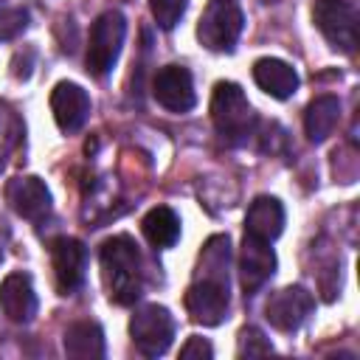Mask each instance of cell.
I'll use <instances>...</instances> for the list:
<instances>
[{"label": "cell", "mask_w": 360, "mask_h": 360, "mask_svg": "<svg viewBox=\"0 0 360 360\" xmlns=\"http://www.w3.org/2000/svg\"><path fill=\"white\" fill-rule=\"evenodd\" d=\"M228 259H231V239L228 233L211 236L200 253V276L186 290V312L194 323L219 326L228 315Z\"/></svg>", "instance_id": "1"}, {"label": "cell", "mask_w": 360, "mask_h": 360, "mask_svg": "<svg viewBox=\"0 0 360 360\" xmlns=\"http://www.w3.org/2000/svg\"><path fill=\"white\" fill-rule=\"evenodd\" d=\"M98 262H101V278L110 301L118 307L135 304L141 295V278H143L135 239L127 233L110 236L98 250Z\"/></svg>", "instance_id": "2"}, {"label": "cell", "mask_w": 360, "mask_h": 360, "mask_svg": "<svg viewBox=\"0 0 360 360\" xmlns=\"http://www.w3.org/2000/svg\"><path fill=\"white\" fill-rule=\"evenodd\" d=\"M211 121L228 146H242L256 129V112L236 82H219L211 96Z\"/></svg>", "instance_id": "3"}, {"label": "cell", "mask_w": 360, "mask_h": 360, "mask_svg": "<svg viewBox=\"0 0 360 360\" xmlns=\"http://www.w3.org/2000/svg\"><path fill=\"white\" fill-rule=\"evenodd\" d=\"M124 37H127V20L121 11L110 8L96 17L87 39V70L93 76L101 79L115 68L124 48Z\"/></svg>", "instance_id": "4"}, {"label": "cell", "mask_w": 360, "mask_h": 360, "mask_svg": "<svg viewBox=\"0 0 360 360\" xmlns=\"http://www.w3.org/2000/svg\"><path fill=\"white\" fill-rule=\"evenodd\" d=\"M312 22L323 34V39L340 51V53H354L357 39H360V22L357 11L346 0H315L312 6Z\"/></svg>", "instance_id": "5"}, {"label": "cell", "mask_w": 360, "mask_h": 360, "mask_svg": "<svg viewBox=\"0 0 360 360\" xmlns=\"http://www.w3.org/2000/svg\"><path fill=\"white\" fill-rule=\"evenodd\" d=\"M242 28H245L242 8L236 3H231V0H214L202 11V17L197 22V39L208 51H225V53H231L233 45H236V39H239V34H242Z\"/></svg>", "instance_id": "6"}, {"label": "cell", "mask_w": 360, "mask_h": 360, "mask_svg": "<svg viewBox=\"0 0 360 360\" xmlns=\"http://www.w3.org/2000/svg\"><path fill=\"white\" fill-rule=\"evenodd\" d=\"M129 335L135 349L143 357H160L174 338V318L166 307L160 304H146L138 307L135 315L129 318Z\"/></svg>", "instance_id": "7"}, {"label": "cell", "mask_w": 360, "mask_h": 360, "mask_svg": "<svg viewBox=\"0 0 360 360\" xmlns=\"http://www.w3.org/2000/svg\"><path fill=\"white\" fill-rule=\"evenodd\" d=\"M315 309V298L307 287L301 284H290V287H281L276 290L267 304H264V318L270 321L273 329L278 332H295L304 326V321L312 315Z\"/></svg>", "instance_id": "8"}, {"label": "cell", "mask_w": 360, "mask_h": 360, "mask_svg": "<svg viewBox=\"0 0 360 360\" xmlns=\"http://www.w3.org/2000/svg\"><path fill=\"white\" fill-rule=\"evenodd\" d=\"M152 96L169 112H188L197 104L194 79H191L188 68H183V65H166V68H160L155 73V79H152Z\"/></svg>", "instance_id": "9"}, {"label": "cell", "mask_w": 360, "mask_h": 360, "mask_svg": "<svg viewBox=\"0 0 360 360\" xmlns=\"http://www.w3.org/2000/svg\"><path fill=\"white\" fill-rule=\"evenodd\" d=\"M51 264H53V278L62 295L73 292L84 281L87 270V248L73 239V236H59L51 242Z\"/></svg>", "instance_id": "10"}, {"label": "cell", "mask_w": 360, "mask_h": 360, "mask_svg": "<svg viewBox=\"0 0 360 360\" xmlns=\"http://www.w3.org/2000/svg\"><path fill=\"white\" fill-rule=\"evenodd\" d=\"M6 200L14 208V214L31 222H42L51 214V191L45 180H39L37 174H22V177L8 180Z\"/></svg>", "instance_id": "11"}, {"label": "cell", "mask_w": 360, "mask_h": 360, "mask_svg": "<svg viewBox=\"0 0 360 360\" xmlns=\"http://www.w3.org/2000/svg\"><path fill=\"white\" fill-rule=\"evenodd\" d=\"M273 273H276V253L270 242L245 233V242L239 250V281L245 295H253L256 290H262Z\"/></svg>", "instance_id": "12"}, {"label": "cell", "mask_w": 360, "mask_h": 360, "mask_svg": "<svg viewBox=\"0 0 360 360\" xmlns=\"http://www.w3.org/2000/svg\"><path fill=\"white\" fill-rule=\"evenodd\" d=\"M51 112L62 132H76L84 127L90 115V96L84 87L73 82H59L51 90Z\"/></svg>", "instance_id": "13"}, {"label": "cell", "mask_w": 360, "mask_h": 360, "mask_svg": "<svg viewBox=\"0 0 360 360\" xmlns=\"http://www.w3.org/2000/svg\"><path fill=\"white\" fill-rule=\"evenodd\" d=\"M0 309L14 323H28L37 315V292L28 273H8L0 281Z\"/></svg>", "instance_id": "14"}, {"label": "cell", "mask_w": 360, "mask_h": 360, "mask_svg": "<svg viewBox=\"0 0 360 360\" xmlns=\"http://www.w3.org/2000/svg\"><path fill=\"white\" fill-rule=\"evenodd\" d=\"M253 82L273 98L284 101L290 98L295 90H298V73L290 62L284 59H273V56H264V59H256L253 62Z\"/></svg>", "instance_id": "15"}, {"label": "cell", "mask_w": 360, "mask_h": 360, "mask_svg": "<svg viewBox=\"0 0 360 360\" xmlns=\"http://www.w3.org/2000/svg\"><path fill=\"white\" fill-rule=\"evenodd\" d=\"M281 231H284V205L270 194L256 197L245 214V233L273 242L281 236Z\"/></svg>", "instance_id": "16"}, {"label": "cell", "mask_w": 360, "mask_h": 360, "mask_svg": "<svg viewBox=\"0 0 360 360\" xmlns=\"http://www.w3.org/2000/svg\"><path fill=\"white\" fill-rule=\"evenodd\" d=\"M340 121V98L338 96H315L304 110V132L312 143L326 141Z\"/></svg>", "instance_id": "17"}, {"label": "cell", "mask_w": 360, "mask_h": 360, "mask_svg": "<svg viewBox=\"0 0 360 360\" xmlns=\"http://www.w3.org/2000/svg\"><path fill=\"white\" fill-rule=\"evenodd\" d=\"M62 346L73 360H98L104 357V332L96 321H76L65 329Z\"/></svg>", "instance_id": "18"}, {"label": "cell", "mask_w": 360, "mask_h": 360, "mask_svg": "<svg viewBox=\"0 0 360 360\" xmlns=\"http://www.w3.org/2000/svg\"><path fill=\"white\" fill-rule=\"evenodd\" d=\"M141 231L155 248H172L180 239V217L169 205H155L141 219Z\"/></svg>", "instance_id": "19"}, {"label": "cell", "mask_w": 360, "mask_h": 360, "mask_svg": "<svg viewBox=\"0 0 360 360\" xmlns=\"http://www.w3.org/2000/svg\"><path fill=\"white\" fill-rule=\"evenodd\" d=\"M236 354L239 357H264V354H273V343H270V338H264V332L259 326H245L236 340Z\"/></svg>", "instance_id": "20"}, {"label": "cell", "mask_w": 360, "mask_h": 360, "mask_svg": "<svg viewBox=\"0 0 360 360\" xmlns=\"http://www.w3.org/2000/svg\"><path fill=\"white\" fill-rule=\"evenodd\" d=\"M186 8H188V0H149V11H152L158 28H163V31H172L183 20Z\"/></svg>", "instance_id": "21"}, {"label": "cell", "mask_w": 360, "mask_h": 360, "mask_svg": "<svg viewBox=\"0 0 360 360\" xmlns=\"http://www.w3.org/2000/svg\"><path fill=\"white\" fill-rule=\"evenodd\" d=\"M180 357H183V360H211V357H214V349H211V343H208L205 338L191 335V338L183 343Z\"/></svg>", "instance_id": "22"}, {"label": "cell", "mask_w": 360, "mask_h": 360, "mask_svg": "<svg viewBox=\"0 0 360 360\" xmlns=\"http://www.w3.org/2000/svg\"><path fill=\"white\" fill-rule=\"evenodd\" d=\"M25 20H28V14H25L22 8H11V11L0 14V37H14V34H20V31L25 28Z\"/></svg>", "instance_id": "23"}, {"label": "cell", "mask_w": 360, "mask_h": 360, "mask_svg": "<svg viewBox=\"0 0 360 360\" xmlns=\"http://www.w3.org/2000/svg\"><path fill=\"white\" fill-rule=\"evenodd\" d=\"M262 3H278V0H262Z\"/></svg>", "instance_id": "24"}]
</instances>
